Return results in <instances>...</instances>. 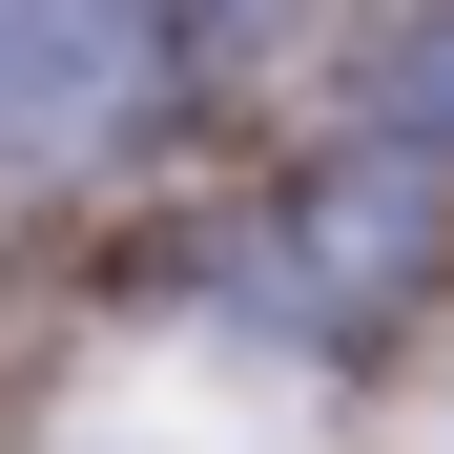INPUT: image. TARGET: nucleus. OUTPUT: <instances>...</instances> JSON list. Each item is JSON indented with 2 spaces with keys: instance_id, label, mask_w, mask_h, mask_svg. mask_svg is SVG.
Listing matches in <instances>:
<instances>
[{
  "instance_id": "1",
  "label": "nucleus",
  "mask_w": 454,
  "mask_h": 454,
  "mask_svg": "<svg viewBox=\"0 0 454 454\" xmlns=\"http://www.w3.org/2000/svg\"><path fill=\"white\" fill-rule=\"evenodd\" d=\"M124 83H145L124 0H0V145H83V124H124Z\"/></svg>"
}]
</instances>
